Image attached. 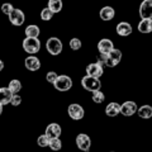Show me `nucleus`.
I'll use <instances>...</instances> for the list:
<instances>
[{
  "label": "nucleus",
  "mask_w": 152,
  "mask_h": 152,
  "mask_svg": "<svg viewBox=\"0 0 152 152\" xmlns=\"http://www.w3.org/2000/svg\"><path fill=\"white\" fill-rule=\"evenodd\" d=\"M76 146L83 152H89L90 147H91V140H90V137L86 133H79L76 136Z\"/></svg>",
  "instance_id": "6e6552de"
},
{
  "label": "nucleus",
  "mask_w": 152,
  "mask_h": 152,
  "mask_svg": "<svg viewBox=\"0 0 152 152\" xmlns=\"http://www.w3.org/2000/svg\"><path fill=\"white\" fill-rule=\"evenodd\" d=\"M137 104L132 100H127L123 104H121V114H123L124 117H131L133 114L137 113Z\"/></svg>",
  "instance_id": "9b49d317"
},
{
  "label": "nucleus",
  "mask_w": 152,
  "mask_h": 152,
  "mask_svg": "<svg viewBox=\"0 0 152 152\" xmlns=\"http://www.w3.org/2000/svg\"><path fill=\"white\" fill-rule=\"evenodd\" d=\"M121 113V104H118L115 102H112V103H109L107 108H105V114L108 117H117L118 114Z\"/></svg>",
  "instance_id": "dca6fc26"
},
{
  "label": "nucleus",
  "mask_w": 152,
  "mask_h": 152,
  "mask_svg": "<svg viewBox=\"0 0 152 152\" xmlns=\"http://www.w3.org/2000/svg\"><path fill=\"white\" fill-rule=\"evenodd\" d=\"M48 147L52 151H60L62 148V142H61L60 138H55V140H50Z\"/></svg>",
  "instance_id": "393cba45"
},
{
  "label": "nucleus",
  "mask_w": 152,
  "mask_h": 152,
  "mask_svg": "<svg viewBox=\"0 0 152 152\" xmlns=\"http://www.w3.org/2000/svg\"><path fill=\"white\" fill-rule=\"evenodd\" d=\"M62 7H64L62 0H50L48 7L47 8H48L53 14H56V13H60L61 10H62Z\"/></svg>",
  "instance_id": "4be33fe9"
},
{
  "label": "nucleus",
  "mask_w": 152,
  "mask_h": 152,
  "mask_svg": "<svg viewBox=\"0 0 152 152\" xmlns=\"http://www.w3.org/2000/svg\"><path fill=\"white\" fill-rule=\"evenodd\" d=\"M113 48H114V43L109 38H103L98 43V51L100 55H108Z\"/></svg>",
  "instance_id": "ddd939ff"
},
{
  "label": "nucleus",
  "mask_w": 152,
  "mask_h": 152,
  "mask_svg": "<svg viewBox=\"0 0 152 152\" xmlns=\"http://www.w3.org/2000/svg\"><path fill=\"white\" fill-rule=\"evenodd\" d=\"M137 113H138L140 118L142 119H150L152 117V107L148 105V104H146V105H142L137 109Z\"/></svg>",
  "instance_id": "412c9836"
},
{
  "label": "nucleus",
  "mask_w": 152,
  "mask_h": 152,
  "mask_svg": "<svg viewBox=\"0 0 152 152\" xmlns=\"http://www.w3.org/2000/svg\"><path fill=\"white\" fill-rule=\"evenodd\" d=\"M24 66L29 71H38L41 69V61L36 56H28L24 60Z\"/></svg>",
  "instance_id": "4468645a"
},
{
  "label": "nucleus",
  "mask_w": 152,
  "mask_h": 152,
  "mask_svg": "<svg viewBox=\"0 0 152 152\" xmlns=\"http://www.w3.org/2000/svg\"><path fill=\"white\" fill-rule=\"evenodd\" d=\"M62 133V129H61V126L58 123H50L48 126L46 127V132L45 134L48 137L50 140H55V138H58Z\"/></svg>",
  "instance_id": "9d476101"
},
{
  "label": "nucleus",
  "mask_w": 152,
  "mask_h": 152,
  "mask_svg": "<svg viewBox=\"0 0 152 152\" xmlns=\"http://www.w3.org/2000/svg\"><path fill=\"white\" fill-rule=\"evenodd\" d=\"M81 46H83V42H81V39H79V38H72V39L70 41V48L74 51H79L81 48Z\"/></svg>",
  "instance_id": "bb28decb"
},
{
  "label": "nucleus",
  "mask_w": 152,
  "mask_h": 152,
  "mask_svg": "<svg viewBox=\"0 0 152 152\" xmlns=\"http://www.w3.org/2000/svg\"><path fill=\"white\" fill-rule=\"evenodd\" d=\"M138 31L143 34L152 32V19H141L138 23Z\"/></svg>",
  "instance_id": "6ab92c4d"
},
{
  "label": "nucleus",
  "mask_w": 152,
  "mask_h": 152,
  "mask_svg": "<svg viewBox=\"0 0 152 152\" xmlns=\"http://www.w3.org/2000/svg\"><path fill=\"white\" fill-rule=\"evenodd\" d=\"M140 17L142 19H152V1L143 0L140 5Z\"/></svg>",
  "instance_id": "f8f14e48"
},
{
  "label": "nucleus",
  "mask_w": 152,
  "mask_h": 152,
  "mask_svg": "<svg viewBox=\"0 0 152 152\" xmlns=\"http://www.w3.org/2000/svg\"><path fill=\"white\" fill-rule=\"evenodd\" d=\"M4 66H5V65H4L3 60H0V71H3V70H4Z\"/></svg>",
  "instance_id": "2f4dec72"
},
{
  "label": "nucleus",
  "mask_w": 152,
  "mask_h": 152,
  "mask_svg": "<svg viewBox=\"0 0 152 152\" xmlns=\"http://www.w3.org/2000/svg\"><path fill=\"white\" fill-rule=\"evenodd\" d=\"M121 61H122V51L118 48H113L105 56V64H104V66H107V67H115Z\"/></svg>",
  "instance_id": "39448f33"
},
{
  "label": "nucleus",
  "mask_w": 152,
  "mask_h": 152,
  "mask_svg": "<svg viewBox=\"0 0 152 152\" xmlns=\"http://www.w3.org/2000/svg\"><path fill=\"white\" fill-rule=\"evenodd\" d=\"M10 104H12L13 107H19L22 104V96H20V95H18V94L13 95L12 100H10Z\"/></svg>",
  "instance_id": "7c9ffc66"
},
{
  "label": "nucleus",
  "mask_w": 152,
  "mask_h": 152,
  "mask_svg": "<svg viewBox=\"0 0 152 152\" xmlns=\"http://www.w3.org/2000/svg\"><path fill=\"white\" fill-rule=\"evenodd\" d=\"M81 86L86 91H90V93L99 91L102 88V81L99 79H94V77H90V76H84L81 79Z\"/></svg>",
  "instance_id": "7ed1b4c3"
},
{
  "label": "nucleus",
  "mask_w": 152,
  "mask_h": 152,
  "mask_svg": "<svg viewBox=\"0 0 152 152\" xmlns=\"http://www.w3.org/2000/svg\"><path fill=\"white\" fill-rule=\"evenodd\" d=\"M37 143H38V146H41V147H48L50 138H48V137H47V136L45 134V133H43V134H41L39 137H38Z\"/></svg>",
  "instance_id": "cd10ccee"
},
{
  "label": "nucleus",
  "mask_w": 152,
  "mask_h": 152,
  "mask_svg": "<svg viewBox=\"0 0 152 152\" xmlns=\"http://www.w3.org/2000/svg\"><path fill=\"white\" fill-rule=\"evenodd\" d=\"M115 31H117V34H119L121 37H128L132 34L133 28L128 22H121L117 24Z\"/></svg>",
  "instance_id": "2eb2a0df"
},
{
  "label": "nucleus",
  "mask_w": 152,
  "mask_h": 152,
  "mask_svg": "<svg viewBox=\"0 0 152 152\" xmlns=\"http://www.w3.org/2000/svg\"><path fill=\"white\" fill-rule=\"evenodd\" d=\"M104 74V67L98 64V62H91L86 66V76H90V77H94V79H99L103 76Z\"/></svg>",
  "instance_id": "0eeeda50"
},
{
  "label": "nucleus",
  "mask_w": 152,
  "mask_h": 152,
  "mask_svg": "<svg viewBox=\"0 0 152 152\" xmlns=\"http://www.w3.org/2000/svg\"><path fill=\"white\" fill-rule=\"evenodd\" d=\"M57 76H58V75L56 74V71H50V72H47V75H46V80L50 84L53 85V83L56 81V79H57Z\"/></svg>",
  "instance_id": "c756f323"
},
{
  "label": "nucleus",
  "mask_w": 152,
  "mask_h": 152,
  "mask_svg": "<svg viewBox=\"0 0 152 152\" xmlns=\"http://www.w3.org/2000/svg\"><path fill=\"white\" fill-rule=\"evenodd\" d=\"M8 89L13 95H15L22 90V83L19 81L18 79H13V80H10V83H9Z\"/></svg>",
  "instance_id": "5701e85b"
},
{
  "label": "nucleus",
  "mask_w": 152,
  "mask_h": 152,
  "mask_svg": "<svg viewBox=\"0 0 152 152\" xmlns=\"http://www.w3.org/2000/svg\"><path fill=\"white\" fill-rule=\"evenodd\" d=\"M13 94L9 91L8 88H0V105H7V104H10Z\"/></svg>",
  "instance_id": "a211bd4d"
},
{
  "label": "nucleus",
  "mask_w": 152,
  "mask_h": 152,
  "mask_svg": "<svg viewBox=\"0 0 152 152\" xmlns=\"http://www.w3.org/2000/svg\"><path fill=\"white\" fill-rule=\"evenodd\" d=\"M13 9H14V7L10 3H4L1 5V12L5 14V15H9V14L13 12Z\"/></svg>",
  "instance_id": "c85d7f7f"
},
{
  "label": "nucleus",
  "mask_w": 152,
  "mask_h": 152,
  "mask_svg": "<svg viewBox=\"0 0 152 152\" xmlns=\"http://www.w3.org/2000/svg\"><path fill=\"white\" fill-rule=\"evenodd\" d=\"M110 152H114V151H110Z\"/></svg>",
  "instance_id": "72a5a7b5"
},
{
  "label": "nucleus",
  "mask_w": 152,
  "mask_h": 152,
  "mask_svg": "<svg viewBox=\"0 0 152 152\" xmlns=\"http://www.w3.org/2000/svg\"><path fill=\"white\" fill-rule=\"evenodd\" d=\"M41 33V29L39 27L36 26V24H31V26H27L26 31H24V34H26V38H38Z\"/></svg>",
  "instance_id": "aec40b11"
},
{
  "label": "nucleus",
  "mask_w": 152,
  "mask_h": 152,
  "mask_svg": "<svg viewBox=\"0 0 152 152\" xmlns=\"http://www.w3.org/2000/svg\"><path fill=\"white\" fill-rule=\"evenodd\" d=\"M46 48H47V52H48L50 55L57 56V55H60L61 52H62L64 46H62V42H61L60 38L51 37L46 42Z\"/></svg>",
  "instance_id": "f03ea898"
},
{
  "label": "nucleus",
  "mask_w": 152,
  "mask_h": 152,
  "mask_svg": "<svg viewBox=\"0 0 152 152\" xmlns=\"http://www.w3.org/2000/svg\"><path fill=\"white\" fill-rule=\"evenodd\" d=\"M53 86L58 91H69L72 88V79L67 75H58L53 83Z\"/></svg>",
  "instance_id": "20e7f679"
},
{
  "label": "nucleus",
  "mask_w": 152,
  "mask_h": 152,
  "mask_svg": "<svg viewBox=\"0 0 152 152\" xmlns=\"http://www.w3.org/2000/svg\"><path fill=\"white\" fill-rule=\"evenodd\" d=\"M1 113H3V105H0V115H1Z\"/></svg>",
  "instance_id": "473e14b6"
},
{
  "label": "nucleus",
  "mask_w": 152,
  "mask_h": 152,
  "mask_svg": "<svg viewBox=\"0 0 152 152\" xmlns=\"http://www.w3.org/2000/svg\"><path fill=\"white\" fill-rule=\"evenodd\" d=\"M9 20H10V23L13 26L15 27H20L24 24V20H26V15L24 13H23V10H20V9H13V12L9 14Z\"/></svg>",
  "instance_id": "1a4fd4ad"
},
{
  "label": "nucleus",
  "mask_w": 152,
  "mask_h": 152,
  "mask_svg": "<svg viewBox=\"0 0 152 152\" xmlns=\"http://www.w3.org/2000/svg\"><path fill=\"white\" fill-rule=\"evenodd\" d=\"M99 15H100V18L103 19V20L109 22L115 17V10H114V8H112V7H104V8L100 9Z\"/></svg>",
  "instance_id": "f3484780"
},
{
  "label": "nucleus",
  "mask_w": 152,
  "mask_h": 152,
  "mask_svg": "<svg viewBox=\"0 0 152 152\" xmlns=\"http://www.w3.org/2000/svg\"><path fill=\"white\" fill-rule=\"evenodd\" d=\"M91 94H93L91 99H93L94 103L102 104L104 100H105V95H104V93L102 91V90H99V91H94V93H91Z\"/></svg>",
  "instance_id": "b1692460"
},
{
  "label": "nucleus",
  "mask_w": 152,
  "mask_h": 152,
  "mask_svg": "<svg viewBox=\"0 0 152 152\" xmlns=\"http://www.w3.org/2000/svg\"><path fill=\"white\" fill-rule=\"evenodd\" d=\"M22 45H23V50H24L28 55H36L41 50L39 38H24Z\"/></svg>",
  "instance_id": "f257e3e1"
},
{
  "label": "nucleus",
  "mask_w": 152,
  "mask_h": 152,
  "mask_svg": "<svg viewBox=\"0 0 152 152\" xmlns=\"http://www.w3.org/2000/svg\"><path fill=\"white\" fill-rule=\"evenodd\" d=\"M53 15H55V14L52 13L48 8H43V9H42V12H41V19H42L43 22L51 20V19L53 18Z\"/></svg>",
  "instance_id": "a878e982"
},
{
  "label": "nucleus",
  "mask_w": 152,
  "mask_h": 152,
  "mask_svg": "<svg viewBox=\"0 0 152 152\" xmlns=\"http://www.w3.org/2000/svg\"><path fill=\"white\" fill-rule=\"evenodd\" d=\"M67 113H69V117L72 121H81L84 118V115H85L84 108L77 103L70 104L69 108H67Z\"/></svg>",
  "instance_id": "423d86ee"
}]
</instances>
